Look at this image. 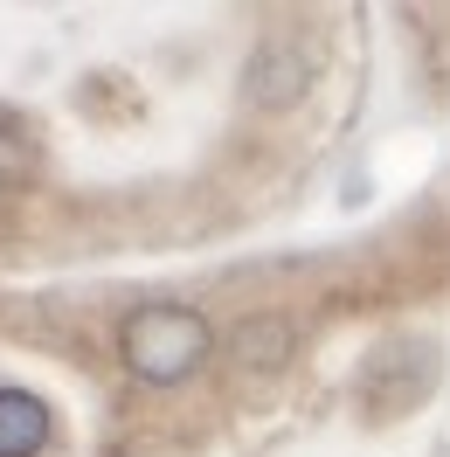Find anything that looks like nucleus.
Masks as SVG:
<instances>
[{"instance_id": "f257e3e1", "label": "nucleus", "mask_w": 450, "mask_h": 457, "mask_svg": "<svg viewBox=\"0 0 450 457\" xmlns=\"http://www.w3.org/2000/svg\"><path fill=\"white\" fill-rule=\"evenodd\" d=\"M208 346H215L208 319L195 305H167V298L125 312V326H118V361L139 374L146 388H180L208 361Z\"/></svg>"}, {"instance_id": "20e7f679", "label": "nucleus", "mask_w": 450, "mask_h": 457, "mask_svg": "<svg viewBox=\"0 0 450 457\" xmlns=\"http://www.w3.org/2000/svg\"><path fill=\"white\" fill-rule=\"evenodd\" d=\"M56 444V416L29 388H0V457H42Z\"/></svg>"}, {"instance_id": "f03ea898", "label": "nucleus", "mask_w": 450, "mask_h": 457, "mask_svg": "<svg viewBox=\"0 0 450 457\" xmlns=\"http://www.w3.org/2000/svg\"><path fill=\"white\" fill-rule=\"evenodd\" d=\"M305 90H312V62L291 42H263L250 56V70H243V104L250 112H291Z\"/></svg>"}, {"instance_id": "7ed1b4c3", "label": "nucleus", "mask_w": 450, "mask_h": 457, "mask_svg": "<svg viewBox=\"0 0 450 457\" xmlns=\"http://www.w3.org/2000/svg\"><path fill=\"white\" fill-rule=\"evenodd\" d=\"M229 368L243 374V381H263V374H278L284 361H291V319L284 312H250L236 333L222 340Z\"/></svg>"}, {"instance_id": "39448f33", "label": "nucleus", "mask_w": 450, "mask_h": 457, "mask_svg": "<svg viewBox=\"0 0 450 457\" xmlns=\"http://www.w3.org/2000/svg\"><path fill=\"white\" fill-rule=\"evenodd\" d=\"M35 167H42V145H35L29 118L0 104V187H21V180H35Z\"/></svg>"}]
</instances>
